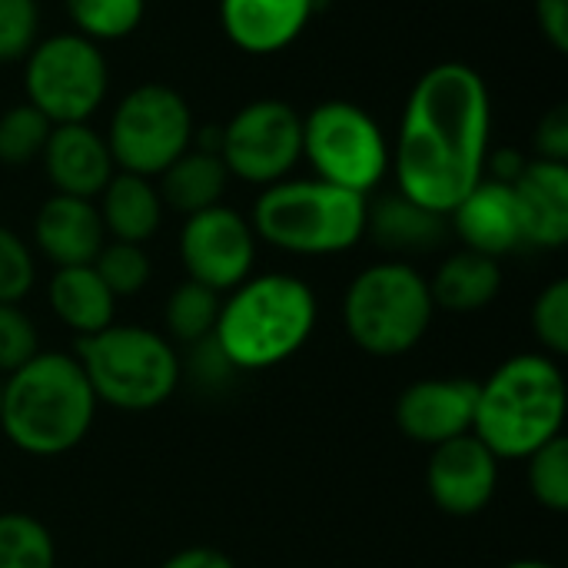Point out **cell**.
<instances>
[{
  "mask_svg": "<svg viewBox=\"0 0 568 568\" xmlns=\"http://www.w3.org/2000/svg\"><path fill=\"white\" fill-rule=\"evenodd\" d=\"M493 100L479 70L459 60L429 67L409 90L389 166L396 190L449 216L486 176Z\"/></svg>",
  "mask_w": 568,
  "mask_h": 568,
  "instance_id": "obj_1",
  "label": "cell"
},
{
  "mask_svg": "<svg viewBox=\"0 0 568 568\" xmlns=\"http://www.w3.org/2000/svg\"><path fill=\"white\" fill-rule=\"evenodd\" d=\"M97 396L77 356L37 353L3 376L0 429L27 456H63L77 449L97 419Z\"/></svg>",
  "mask_w": 568,
  "mask_h": 568,
  "instance_id": "obj_2",
  "label": "cell"
},
{
  "mask_svg": "<svg viewBox=\"0 0 568 568\" xmlns=\"http://www.w3.org/2000/svg\"><path fill=\"white\" fill-rule=\"evenodd\" d=\"M316 293L293 273L243 280L220 306L213 339L236 373H263L293 359L316 329Z\"/></svg>",
  "mask_w": 568,
  "mask_h": 568,
  "instance_id": "obj_3",
  "label": "cell"
},
{
  "mask_svg": "<svg viewBox=\"0 0 568 568\" xmlns=\"http://www.w3.org/2000/svg\"><path fill=\"white\" fill-rule=\"evenodd\" d=\"M566 406V376L559 363L542 353H519L479 383L473 436L499 463L529 459L562 436Z\"/></svg>",
  "mask_w": 568,
  "mask_h": 568,
  "instance_id": "obj_4",
  "label": "cell"
},
{
  "mask_svg": "<svg viewBox=\"0 0 568 568\" xmlns=\"http://www.w3.org/2000/svg\"><path fill=\"white\" fill-rule=\"evenodd\" d=\"M366 196L323 180H280L253 206L256 240L293 256H336L366 236Z\"/></svg>",
  "mask_w": 568,
  "mask_h": 568,
  "instance_id": "obj_5",
  "label": "cell"
},
{
  "mask_svg": "<svg viewBox=\"0 0 568 568\" xmlns=\"http://www.w3.org/2000/svg\"><path fill=\"white\" fill-rule=\"evenodd\" d=\"M436 316L429 280L406 260L366 266L343 296V329L369 356L396 359L423 343Z\"/></svg>",
  "mask_w": 568,
  "mask_h": 568,
  "instance_id": "obj_6",
  "label": "cell"
},
{
  "mask_svg": "<svg viewBox=\"0 0 568 568\" xmlns=\"http://www.w3.org/2000/svg\"><path fill=\"white\" fill-rule=\"evenodd\" d=\"M77 363L83 366L97 403L123 413H150L163 406L180 376V356L170 339L143 326H106L80 339Z\"/></svg>",
  "mask_w": 568,
  "mask_h": 568,
  "instance_id": "obj_7",
  "label": "cell"
},
{
  "mask_svg": "<svg viewBox=\"0 0 568 568\" xmlns=\"http://www.w3.org/2000/svg\"><path fill=\"white\" fill-rule=\"evenodd\" d=\"M110 90L103 50L80 33H53L37 40L23 57V93L53 126L87 123Z\"/></svg>",
  "mask_w": 568,
  "mask_h": 568,
  "instance_id": "obj_8",
  "label": "cell"
},
{
  "mask_svg": "<svg viewBox=\"0 0 568 568\" xmlns=\"http://www.w3.org/2000/svg\"><path fill=\"white\" fill-rule=\"evenodd\" d=\"M303 156L316 180L369 196L389 170V143L379 123L349 100H323L303 116Z\"/></svg>",
  "mask_w": 568,
  "mask_h": 568,
  "instance_id": "obj_9",
  "label": "cell"
},
{
  "mask_svg": "<svg viewBox=\"0 0 568 568\" xmlns=\"http://www.w3.org/2000/svg\"><path fill=\"white\" fill-rule=\"evenodd\" d=\"M193 133L196 126L183 93L166 83H140L116 103L106 146L116 170L153 180L193 146Z\"/></svg>",
  "mask_w": 568,
  "mask_h": 568,
  "instance_id": "obj_10",
  "label": "cell"
},
{
  "mask_svg": "<svg viewBox=\"0 0 568 568\" xmlns=\"http://www.w3.org/2000/svg\"><path fill=\"white\" fill-rule=\"evenodd\" d=\"M220 156L230 176L256 186H273L303 156V116L286 100H253L223 126Z\"/></svg>",
  "mask_w": 568,
  "mask_h": 568,
  "instance_id": "obj_11",
  "label": "cell"
},
{
  "mask_svg": "<svg viewBox=\"0 0 568 568\" xmlns=\"http://www.w3.org/2000/svg\"><path fill=\"white\" fill-rule=\"evenodd\" d=\"M180 260L186 280L203 283L216 293H230L253 276L256 233L243 213L223 203L210 206L186 216L180 230Z\"/></svg>",
  "mask_w": 568,
  "mask_h": 568,
  "instance_id": "obj_12",
  "label": "cell"
},
{
  "mask_svg": "<svg viewBox=\"0 0 568 568\" xmlns=\"http://www.w3.org/2000/svg\"><path fill=\"white\" fill-rule=\"evenodd\" d=\"M479 379L439 376L406 386L396 399V426L409 443L443 446L449 439L469 436L476 419Z\"/></svg>",
  "mask_w": 568,
  "mask_h": 568,
  "instance_id": "obj_13",
  "label": "cell"
},
{
  "mask_svg": "<svg viewBox=\"0 0 568 568\" xmlns=\"http://www.w3.org/2000/svg\"><path fill=\"white\" fill-rule=\"evenodd\" d=\"M429 499L456 519L479 516L499 489V459L469 433L433 449L426 466Z\"/></svg>",
  "mask_w": 568,
  "mask_h": 568,
  "instance_id": "obj_14",
  "label": "cell"
},
{
  "mask_svg": "<svg viewBox=\"0 0 568 568\" xmlns=\"http://www.w3.org/2000/svg\"><path fill=\"white\" fill-rule=\"evenodd\" d=\"M40 160L53 193L80 196V200H97L110 183V176L116 173L106 136H100L87 123L53 126Z\"/></svg>",
  "mask_w": 568,
  "mask_h": 568,
  "instance_id": "obj_15",
  "label": "cell"
},
{
  "mask_svg": "<svg viewBox=\"0 0 568 568\" xmlns=\"http://www.w3.org/2000/svg\"><path fill=\"white\" fill-rule=\"evenodd\" d=\"M316 7L320 0H220V27L236 50L270 57L306 30Z\"/></svg>",
  "mask_w": 568,
  "mask_h": 568,
  "instance_id": "obj_16",
  "label": "cell"
},
{
  "mask_svg": "<svg viewBox=\"0 0 568 568\" xmlns=\"http://www.w3.org/2000/svg\"><path fill=\"white\" fill-rule=\"evenodd\" d=\"M523 246L562 250L568 243V163L529 160L513 183Z\"/></svg>",
  "mask_w": 568,
  "mask_h": 568,
  "instance_id": "obj_17",
  "label": "cell"
},
{
  "mask_svg": "<svg viewBox=\"0 0 568 568\" xmlns=\"http://www.w3.org/2000/svg\"><path fill=\"white\" fill-rule=\"evenodd\" d=\"M449 226L466 243V250L493 260L523 246V226H519L513 186L489 176H483L463 196V203L449 213Z\"/></svg>",
  "mask_w": 568,
  "mask_h": 568,
  "instance_id": "obj_18",
  "label": "cell"
},
{
  "mask_svg": "<svg viewBox=\"0 0 568 568\" xmlns=\"http://www.w3.org/2000/svg\"><path fill=\"white\" fill-rule=\"evenodd\" d=\"M37 250L60 266H90L106 243V230L93 200L53 193L33 216Z\"/></svg>",
  "mask_w": 568,
  "mask_h": 568,
  "instance_id": "obj_19",
  "label": "cell"
},
{
  "mask_svg": "<svg viewBox=\"0 0 568 568\" xmlns=\"http://www.w3.org/2000/svg\"><path fill=\"white\" fill-rule=\"evenodd\" d=\"M366 236L389 253H429L446 243L449 216L433 213L396 190L366 203Z\"/></svg>",
  "mask_w": 568,
  "mask_h": 568,
  "instance_id": "obj_20",
  "label": "cell"
},
{
  "mask_svg": "<svg viewBox=\"0 0 568 568\" xmlns=\"http://www.w3.org/2000/svg\"><path fill=\"white\" fill-rule=\"evenodd\" d=\"M100 220L110 240L120 243H146L156 236L163 223V200L150 176L116 170L100 193Z\"/></svg>",
  "mask_w": 568,
  "mask_h": 568,
  "instance_id": "obj_21",
  "label": "cell"
},
{
  "mask_svg": "<svg viewBox=\"0 0 568 568\" xmlns=\"http://www.w3.org/2000/svg\"><path fill=\"white\" fill-rule=\"evenodd\" d=\"M47 303L53 316L63 326H70L80 339L113 326L116 316V296L106 290L93 266H60L50 276Z\"/></svg>",
  "mask_w": 568,
  "mask_h": 568,
  "instance_id": "obj_22",
  "label": "cell"
},
{
  "mask_svg": "<svg viewBox=\"0 0 568 568\" xmlns=\"http://www.w3.org/2000/svg\"><path fill=\"white\" fill-rule=\"evenodd\" d=\"M230 180L233 176H230L220 153L190 146L160 173L156 190H160L163 206H170L183 216H193V213H203L210 206H220Z\"/></svg>",
  "mask_w": 568,
  "mask_h": 568,
  "instance_id": "obj_23",
  "label": "cell"
},
{
  "mask_svg": "<svg viewBox=\"0 0 568 568\" xmlns=\"http://www.w3.org/2000/svg\"><path fill=\"white\" fill-rule=\"evenodd\" d=\"M499 290H503L499 260L473 253V250H459L446 256L436 276L429 280L433 303L436 310H446V313H479L489 303H496Z\"/></svg>",
  "mask_w": 568,
  "mask_h": 568,
  "instance_id": "obj_24",
  "label": "cell"
},
{
  "mask_svg": "<svg viewBox=\"0 0 568 568\" xmlns=\"http://www.w3.org/2000/svg\"><path fill=\"white\" fill-rule=\"evenodd\" d=\"M220 306H223V300H220L216 290L186 280V283H180V286L170 293V300H166V306H163L166 333H170L173 339L193 346V343L213 336L216 320H220Z\"/></svg>",
  "mask_w": 568,
  "mask_h": 568,
  "instance_id": "obj_25",
  "label": "cell"
},
{
  "mask_svg": "<svg viewBox=\"0 0 568 568\" xmlns=\"http://www.w3.org/2000/svg\"><path fill=\"white\" fill-rule=\"evenodd\" d=\"M73 33L103 43L130 37L146 13V0H63Z\"/></svg>",
  "mask_w": 568,
  "mask_h": 568,
  "instance_id": "obj_26",
  "label": "cell"
},
{
  "mask_svg": "<svg viewBox=\"0 0 568 568\" xmlns=\"http://www.w3.org/2000/svg\"><path fill=\"white\" fill-rule=\"evenodd\" d=\"M50 529L27 513H0V568H53Z\"/></svg>",
  "mask_w": 568,
  "mask_h": 568,
  "instance_id": "obj_27",
  "label": "cell"
},
{
  "mask_svg": "<svg viewBox=\"0 0 568 568\" xmlns=\"http://www.w3.org/2000/svg\"><path fill=\"white\" fill-rule=\"evenodd\" d=\"M53 123L33 110L30 103H17L0 113V163L3 166H27L40 160Z\"/></svg>",
  "mask_w": 568,
  "mask_h": 568,
  "instance_id": "obj_28",
  "label": "cell"
},
{
  "mask_svg": "<svg viewBox=\"0 0 568 568\" xmlns=\"http://www.w3.org/2000/svg\"><path fill=\"white\" fill-rule=\"evenodd\" d=\"M526 483L532 499L549 513L568 509V443L566 436H556L542 449H536L526 459Z\"/></svg>",
  "mask_w": 568,
  "mask_h": 568,
  "instance_id": "obj_29",
  "label": "cell"
},
{
  "mask_svg": "<svg viewBox=\"0 0 568 568\" xmlns=\"http://www.w3.org/2000/svg\"><path fill=\"white\" fill-rule=\"evenodd\" d=\"M97 270V276L106 283V290L120 300V296H133L150 283V256L140 243H120L110 240L100 246L97 260L90 263Z\"/></svg>",
  "mask_w": 568,
  "mask_h": 568,
  "instance_id": "obj_30",
  "label": "cell"
},
{
  "mask_svg": "<svg viewBox=\"0 0 568 568\" xmlns=\"http://www.w3.org/2000/svg\"><path fill=\"white\" fill-rule=\"evenodd\" d=\"M532 333L556 359L568 353V280H552L532 303Z\"/></svg>",
  "mask_w": 568,
  "mask_h": 568,
  "instance_id": "obj_31",
  "label": "cell"
},
{
  "mask_svg": "<svg viewBox=\"0 0 568 568\" xmlns=\"http://www.w3.org/2000/svg\"><path fill=\"white\" fill-rule=\"evenodd\" d=\"M40 353L33 320L17 303H0V376L17 373Z\"/></svg>",
  "mask_w": 568,
  "mask_h": 568,
  "instance_id": "obj_32",
  "label": "cell"
},
{
  "mask_svg": "<svg viewBox=\"0 0 568 568\" xmlns=\"http://www.w3.org/2000/svg\"><path fill=\"white\" fill-rule=\"evenodd\" d=\"M37 280V263L30 246L0 223V303H20Z\"/></svg>",
  "mask_w": 568,
  "mask_h": 568,
  "instance_id": "obj_33",
  "label": "cell"
},
{
  "mask_svg": "<svg viewBox=\"0 0 568 568\" xmlns=\"http://www.w3.org/2000/svg\"><path fill=\"white\" fill-rule=\"evenodd\" d=\"M37 0H0V63L23 60L37 43Z\"/></svg>",
  "mask_w": 568,
  "mask_h": 568,
  "instance_id": "obj_34",
  "label": "cell"
},
{
  "mask_svg": "<svg viewBox=\"0 0 568 568\" xmlns=\"http://www.w3.org/2000/svg\"><path fill=\"white\" fill-rule=\"evenodd\" d=\"M186 373L193 376V383L200 389H223L226 383H233V376H240L236 366L226 359V353L220 349V343L213 336L193 343L190 356L180 359V376H186Z\"/></svg>",
  "mask_w": 568,
  "mask_h": 568,
  "instance_id": "obj_35",
  "label": "cell"
},
{
  "mask_svg": "<svg viewBox=\"0 0 568 568\" xmlns=\"http://www.w3.org/2000/svg\"><path fill=\"white\" fill-rule=\"evenodd\" d=\"M532 146H536V160L568 163V106L566 103H556L549 113H542V120L536 123V133H532Z\"/></svg>",
  "mask_w": 568,
  "mask_h": 568,
  "instance_id": "obj_36",
  "label": "cell"
},
{
  "mask_svg": "<svg viewBox=\"0 0 568 568\" xmlns=\"http://www.w3.org/2000/svg\"><path fill=\"white\" fill-rule=\"evenodd\" d=\"M536 23L556 53H568V0H536Z\"/></svg>",
  "mask_w": 568,
  "mask_h": 568,
  "instance_id": "obj_37",
  "label": "cell"
},
{
  "mask_svg": "<svg viewBox=\"0 0 568 568\" xmlns=\"http://www.w3.org/2000/svg\"><path fill=\"white\" fill-rule=\"evenodd\" d=\"M160 568H236L230 556H223L220 549H210V546H190V549H180L176 556H170Z\"/></svg>",
  "mask_w": 568,
  "mask_h": 568,
  "instance_id": "obj_38",
  "label": "cell"
},
{
  "mask_svg": "<svg viewBox=\"0 0 568 568\" xmlns=\"http://www.w3.org/2000/svg\"><path fill=\"white\" fill-rule=\"evenodd\" d=\"M526 163H529V160H526L519 150H499V153H489V160H486V176L513 186V183L519 180V173L526 170Z\"/></svg>",
  "mask_w": 568,
  "mask_h": 568,
  "instance_id": "obj_39",
  "label": "cell"
},
{
  "mask_svg": "<svg viewBox=\"0 0 568 568\" xmlns=\"http://www.w3.org/2000/svg\"><path fill=\"white\" fill-rule=\"evenodd\" d=\"M506 568H556L552 562H542V559H516V562H509Z\"/></svg>",
  "mask_w": 568,
  "mask_h": 568,
  "instance_id": "obj_40",
  "label": "cell"
},
{
  "mask_svg": "<svg viewBox=\"0 0 568 568\" xmlns=\"http://www.w3.org/2000/svg\"><path fill=\"white\" fill-rule=\"evenodd\" d=\"M0 406H3V376H0Z\"/></svg>",
  "mask_w": 568,
  "mask_h": 568,
  "instance_id": "obj_41",
  "label": "cell"
}]
</instances>
